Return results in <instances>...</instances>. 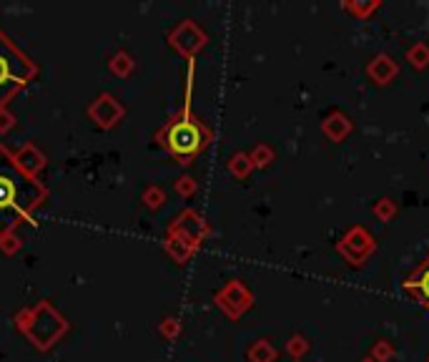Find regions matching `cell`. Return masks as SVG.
Masks as SVG:
<instances>
[{
  "instance_id": "1",
  "label": "cell",
  "mask_w": 429,
  "mask_h": 362,
  "mask_svg": "<svg viewBox=\"0 0 429 362\" xmlns=\"http://www.w3.org/2000/svg\"><path fill=\"white\" fill-rule=\"evenodd\" d=\"M41 199L43 189L0 149V237L23 222Z\"/></svg>"
},
{
  "instance_id": "2",
  "label": "cell",
  "mask_w": 429,
  "mask_h": 362,
  "mask_svg": "<svg viewBox=\"0 0 429 362\" xmlns=\"http://www.w3.org/2000/svg\"><path fill=\"white\" fill-rule=\"evenodd\" d=\"M33 76V66L21 50H15L8 38L0 33V106L13 96L28 78Z\"/></svg>"
},
{
  "instance_id": "3",
  "label": "cell",
  "mask_w": 429,
  "mask_h": 362,
  "mask_svg": "<svg viewBox=\"0 0 429 362\" xmlns=\"http://www.w3.org/2000/svg\"><path fill=\"white\" fill-rule=\"evenodd\" d=\"M171 149L176 153H194L201 149V131L199 126L191 124V121H179V124L171 128Z\"/></svg>"
},
{
  "instance_id": "4",
  "label": "cell",
  "mask_w": 429,
  "mask_h": 362,
  "mask_svg": "<svg viewBox=\"0 0 429 362\" xmlns=\"http://www.w3.org/2000/svg\"><path fill=\"white\" fill-rule=\"evenodd\" d=\"M407 287L409 289H415V292L419 294V300L429 305V267H424V272L419 274V277L409 279Z\"/></svg>"
}]
</instances>
